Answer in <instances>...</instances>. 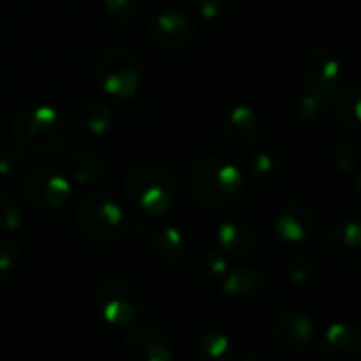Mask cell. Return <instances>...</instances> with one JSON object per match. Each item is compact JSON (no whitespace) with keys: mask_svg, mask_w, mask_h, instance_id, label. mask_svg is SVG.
I'll list each match as a JSON object with an SVG mask.
<instances>
[{"mask_svg":"<svg viewBox=\"0 0 361 361\" xmlns=\"http://www.w3.org/2000/svg\"><path fill=\"white\" fill-rule=\"evenodd\" d=\"M23 207L17 201V197H13L6 190H0V231L2 233H15L23 226Z\"/></svg>","mask_w":361,"mask_h":361,"instance_id":"26","label":"cell"},{"mask_svg":"<svg viewBox=\"0 0 361 361\" xmlns=\"http://www.w3.org/2000/svg\"><path fill=\"white\" fill-rule=\"evenodd\" d=\"M260 228L245 216H233L218 224L216 241L233 258H252L260 247Z\"/></svg>","mask_w":361,"mask_h":361,"instance_id":"14","label":"cell"},{"mask_svg":"<svg viewBox=\"0 0 361 361\" xmlns=\"http://www.w3.org/2000/svg\"><path fill=\"white\" fill-rule=\"evenodd\" d=\"M70 125H72V131H76L82 140L99 142L110 133V129L114 125V116L104 104L89 102L74 110Z\"/></svg>","mask_w":361,"mask_h":361,"instance_id":"16","label":"cell"},{"mask_svg":"<svg viewBox=\"0 0 361 361\" xmlns=\"http://www.w3.org/2000/svg\"><path fill=\"white\" fill-rule=\"evenodd\" d=\"M4 135H6V123H4V118L0 114V142L4 140Z\"/></svg>","mask_w":361,"mask_h":361,"instance_id":"33","label":"cell"},{"mask_svg":"<svg viewBox=\"0 0 361 361\" xmlns=\"http://www.w3.org/2000/svg\"><path fill=\"white\" fill-rule=\"evenodd\" d=\"M93 300L102 319L112 328H129L137 319L150 315V307L142 292L121 277H104L95 286Z\"/></svg>","mask_w":361,"mask_h":361,"instance_id":"6","label":"cell"},{"mask_svg":"<svg viewBox=\"0 0 361 361\" xmlns=\"http://www.w3.org/2000/svg\"><path fill=\"white\" fill-rule=\"evenodd\" d=\"M195 23L180 8H163L148 23V38L163 51H182L195 40Z\"/></svg>","mask_w":361,"mask_h":361,"instance_id":"12","label":"cell"},{"mask_svg":"<svg viewBox=\"0 0 361 361\" xmlns=\"http://www.w3.org/2000/svg\"><path fill=\"white\" fill-rule=\"evenodd\" d=\"M283 173V159L281 152L275 148H262L258 152H254L247 161V176L250 180L260 186H273Z\"/></svg>","mask_w":361,"mask_h":361,"instance_id":"23","label":"cell"},{"mask_svg":"<svg viewBox=\"0 0 361 361\" xmlns=\"http://www.w3.org/2000/svg\"><path fill=\"white\" fill-rule=\"evenodd\" d=\"M288 277L294 286H300V288H307L311 283L317 281L319 277V264L313 256H294L290 258L288 262Z\"/></svg>","mask_w":361,"mask_h":361,"instance_id":"25","label":"cell"},{"mask_svg":"<svg viewBox=\"0 0 361 361\" xmlns=\"http://www.w3.org/2000/svg\"><path fill=\"white\" fill-rule=\"evenodd\" d=\"M25 171V157L17 148H0V180L19 178Z\"/></svg>","mask_w":361,"mask_h":361,"instance_id":"31","label":"cell"},{"mask_svg":"<svg viewBox=\"0 0 361 361\" xmlns=\"http://www.w3.org/2000/svg\"><path fill=\"white\" fill-rule=\"evenodd\" d=\"M319 231L317 209L300 199L283 203L273 216V233L286 245H300L315 237Z\"/></svg>","mask_w":361,"mask_h":361,"instance_id":"10","label":"cell"},{"mask_svg":"<svg viewBox=\"0 0 361 361\" xmlns=\"http://www.w3.org/2000/svg\"><path fill=\"white\" fill-rule=\"evenodd\" d=\"M152 247L163 262L176 264V262H184L188 258L192 243H190V235L182 226L165 224L154 233Z\"/></svg>","mask_w":361,"mask_h":361,"instance_id":"20","label":"cell"},{"mask_svg":"<svg viewBox=\"0 0 361 361\" xmlns=\"http://www.w3.org/2000/svg\"><path fill=\"white\" fill-rule=\"evenodd\" d=\"M21 247L15 239L0 235V281L11 279L21 267Z\"/></svg>","mask_w":361,"mask_h":361,"instance_id":"29","label":"cell"},{"mask_svg":"<svg viewBox=\"0 0 361 361\" xmlns=\"http://www.w3.org/2000/svg\"><path fill=\"white\" fill-rule=\"evenodd\" d=\"M123 355L129 361H171L176 347L161 326L137 324L123 336Z\"/></svg>","mask_w":361,"mask_h":361,"instance_id":"11","label":"cell"},{"mask_svg":"<svg viewBox=\"0 0 361 361\" xmlns=\"http://www.w3.org/2000/svg\"><path fill=\"white\" fill-rule=\"evenodd\" d=\"M102 2L106 15L116 23H129L131 19L137 17L142 6V0H102Z\"/></svg>","mask_w":361,"mask_h":361,"instance_id":"30","label":"cell"},{"mask_svg":"<svg viewBox=\"0 0 361 361\" xmlns=\"http://www.w3.org/2000/svg\"><path fill=\"white\" fill-rule=\"evenodd\" d=\"M243 169L220 154H201L186 167L188 197L203 209H226L243 197Z\"/></svg>","mask_w":361,"mask_h":361,"instance_id":"1","label":"cell"},{"mask_svg":"<svg viewBox=\"0 0 361 361\" xmlns=\"http://www.w3.org/2000/svg\"><path fill=\"white\" fill-rule=\"evenodd\" d=\"M127 201L146 216H165L178 203V182L169 169L154 161L135 163L123 182Z\"/></svg>","mask_w":361,"mask_h":361,"instance_id":"3","label":"cell"},{"mask_svg":"<svg viewBox=\"0 0 361 361\" xmlns=\"http://www.w3.org/2000/svg\"><path fill=\"white\" fill-rule=\"evenodd\" d=\"M361 341L357 330L349 324H332L322 343V357L332 361H345L360 357Z\"/></svg>","mask_w":361,"mask_h":361,"instance_id":"18","label":"cell"},{"mask_svg":"<svg viewBox=\"0 0 361 361\" xmlns=\"http://www.w3.org/2000/svg\"><path fill=\"white\" fill-rule=\"evenodd\" d=\"M326 106H328V99L313 93V91H307L305 89V95L300 97L298 102V118L309 125V127H315L322 123V118L326 116Z\"/></svg>","mask_w":361,"mask_h":361,"instance_id":"27","label":"cell"},{"mask_svg":"<svg viewBox=\"0 0 361 361\" xmlns=\"http://www.w3.org/2000/svg\"><path fill=\"white\" fill-rule=\"evenodd\" d=\"M218 135L233 154H250L262 140V118L252 106H233L224 112Z\"/></svg>","mask_w":361,"mask_h":361,"instance_id":"9","label":"cell"},{"mask_svg":"<svg viewBox=\"0 0 361 361\" xmlns=\"http://www.w3.org/2000/svg\"><path fill=\"white\" fill-rule=\"evenodd\" d=\"M197 345L207 360H224L231 353V338L220 330H205Z\"/></svg>","mask_w":361,"mask_h":361,"instance_id":"28","label":"cell"},{"mask_svg":"<svg viewBox=\"0 0 361 361\" xmlns=\"http://www.w3.org/2000/svg\"><path fill=\"white\" fill-rule=\"evenodd\" d=\"M300 72L305 80V89L313 91L326 99L334 93V89L343 82V61L334 49L328 44H313L302 53Z\"/></svg>","mask_w":361,"mask_h":361,"instance_id":"8","label":"cell"},{"mask_svg":"<svg viewBox=\"0 0 361 361\" xmlns=\"http://www.w3.org/2000/svg\"><path fill=\"white\" fill-rule=\"evenodd\" d=\"M184 262H188V273L199 283H220L222 277L228 273L226 256L207 247H199L195 252L190 250Z\"/></svg>","mask_w":361,"mask_h":361,"instance_id":"21","label":"cell"},{"mask_svg":"<svg viewBox=\"0 0 361 361\" xmlns=\"http://www.w3.org/2000/svg\"><path fill=\"white\" fill-rule=\"evenodd\" d=\"M328 254L334 264L357 271L361 264V228L357 220H343L328 235Z\"/></svg>","mask_w":361,"mask_h":361,"instance_id":"15","label":"cell"},{"mask_svg":"<svg viewBox=\"0 0 361 361\" xmlns=\"http://www.w3.org/2000/svg\"><path fill=\"white\" fill-rule=\"evenodd\" d=\"M93 78L106 95L114 99H129L142 85L140 57L127 44H108L95 57Z\"/></svg>","mask_w":361,"mask_h":361,"instance_id":"5","label":"cell"},{"mask_svg":"<svg viewBox=\"0 0 361 361\" xmlns=\"http://www.w3.org/2000/svg\"><path fill=\"white\" fill-rule=\"evenodd\" d=\"M269 336L279 349L288 353H305L315 343V326L305 313L286 309L273 317Z\"/></svg>","mask_w":361,"mask_h":361,"instance_id":"13","label":"cell"},{"mask_svg":"<svg viewBox=\"0 0 361 361\" xmlns=\"http://www.w3.org/2000/svg\"><path fill=\"white\" fill-rule=\"evenodd\" d=\"M169 2H173V4H184V2H188V0H169Z\"/></svg>","mask_w":361,"mask_h":361,"instance_id":"34","label":"cell"},{"mask_svg":"<svg viewBox=\"0 0 361 361\" xmlns=\"http://www.w3.org/2000/svg\"><path fill=\"white\" fill-rule=\"evenodd\" d=\"M330 159L341 173H351L357 167V144L345 135L334 137V142L330 144Z\"/></svg>","mask_w":361,"mask_h":361,"instance_id":"24","label":"cell"},{"mask_svg":"<svg viewBox=\"0 0 361 361\" xmlns=\"http://www.w3.org/2000/svg\"><path fill=\"white\" fill-rule=\"evenodd\" d=\"M328 102L332 104V112L338 118V123L345 129L357 133L361 123L360 87H357V82H341L334 89V93L330 95Z\"/></svg>","mask_w":361,"mask_h":361,"instance_id":"22","label":"cell"},{"mask_svg":"<svg viewBox=\"0 0 361 361\" xmlns=\"http://www.w3.org/2000/svg\"><path fill=\"white\" fill-rule=\"evenodd\" d=\"M228 8H231V0H199V15L209 23H216L222 17H226Z\"/></svg>","mask_w":361,"mask_h":361,"instance_id":"32","label":"cell"},{"mask_svg":"<svg viewBox=\"0 0 361 361\" xmlns=\"http://www.w3.org/2000/svg\"><path fill=\"white\" fill-rule=\"evenodd\" d=\"M72 186V180L53 167H38L30 171L21 182V190L30 207L44 214L59 212L68 203Z\"/></svg>","mask_w":361,"mask_h":361,"instance_id":"7","label":"cell"},{"mask_svg":"<svg viewBox=\"0 0 361 361\" xmlns=\"http://www.w3.org/2000/svg\"><path fill=\"white\" fill-rule=\"evenodd\" d=\"M78 233L95 245H114L127 228L121 203L106 192H91L80 199L74 212Z\"/></svg>","mask_w":361,"mask_h":361,"instance_id":"4","label":"cell"},{"mask_svg":"<svg viewBox=\"0 0 361 361\" xmlns=\"http://www.w3.org/2000/svg\"><path fill=\"white\" fill-rule=\"evenodd\" d=\"M11 133L21 148L36 154H53L70 144L72 125L53 106L38 104L15 114Z\"/></svg>","mask_w":361,"mask_h":361,"instance_id":"2","label":"cell"},{"mask_svg":"<svg viewBox=\"0 0 361 361\" xmlns=\"http://www.w3.org/2000/svg\"><path fill=\"white\" fill-rule=\"evenodd\" d=\"M264 286V271L258 267H239L235 271H228L222 281L220 290L226 298L237 302L254 300Z\"/></svg>","mask_w":361,"mask_h":361,"instance_id":"17","label":"cell"},{"mask_svg":"<svg viewBox=\"0 0 361 361\" xmlns=\"http://www.w3.org/2000/svg\"><path fill=\"white\" fill-rule=\"evenodd\" d=\"M102 173H104V159L97 150L89 146L74 148L66 159V176L72 180V184L91 186L102 180Z\"/></svg>","mask_w":361,"mask_h":361,"instance_id":"19","label":"cell"}]
</instances>
